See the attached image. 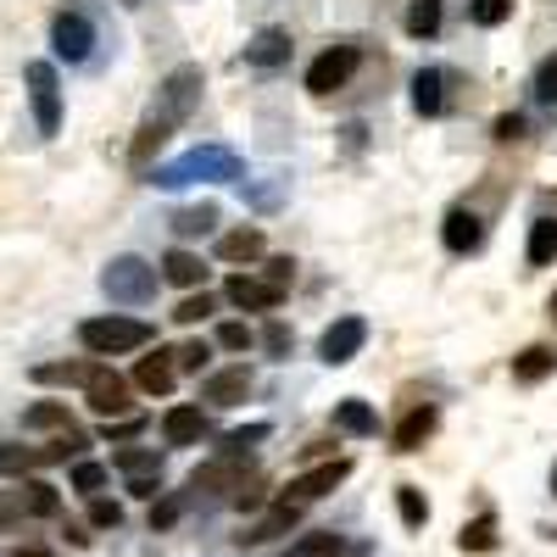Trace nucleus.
Segmentation results:
<instances>
[{
    "mask_svg": "<svg viewBox=\"0 0 557 557\" xmlns=\"http://www.w3.org/2000/svg\"><path fill=\"white\" fill-rule=\"evenodd\" d=\"M51 39H57V57L84 62V57H89V45H96V28H89V17H84V12H62V17H57V28H51Z\"/></svg>",
    "mask_w": 557,
    "mask_h": 557,
    "instance_id": "obj_12",
    "label": "nucleus"
},
{
    "mask_svg": "<svg viewBox=\"0 0 557 557\" xmlns=\"http://www.w3.org/2000/svg\"><path fill=\"white\" fill-rule=\"evenodd\" d=\"M101 290H107L112 301L139 307V301H151V296H157V268H151V262H139V257H117V262L101 273Z\"/></svg>",
    "mask_w": 557,
    "mask_h": 557,
    "instance_id": "obj_2",
    "label": "nucleus"
},
{
    "mask_svg": "<svg viewBox=\"0 0 557 557\" xmlns=\"http://www.w3.org/2000/svg\"><path fill=\"white\" fill-rule=\"evenodd\" d=\"M207 362H212V346H207V341H184V346L173 351V368H178V374H201Z\"/></svg>",
    "mask_w": 557,
    "mask_h": 557,
    "instance_id": "obj_34",
    "label": "nucleus"
},
{
    "mask_svg": "<svg viewBox=\"0 0 557 557\" xmlns=\"http://www.w3.org/2000/svg\"><path fill=\"white\" fill-rule=\"evenodd\" d=\"M351 73H357V45H335V51H323L307 67V89H312V96H330V89H341Z\"/></svg>",
    "mask_w": 557,
    "mask_h": 557,
    "instance_id": "obj_7",
    "label": "nucleus"
},
{
    "mask_svg": "<svg viewBox=\"0 0 557 557\" xmlns=\"http://www.w3.org/2000/svg\"><path fill=\"white\" fill-rule=\"evenodd\" d=\"M430 435H435V407L424 401V407H412V412L401 418L391 441H396V451H418V446H424Z\"/></svg>",
    "mask_w": 557,
    "mask_h": 557,
    "instance_id": "obj_16",
    "label": "nucleus"
},
{
    "mask_svg": "<svg viewBox=\"0 0 557 557\" xmlns=\"http://www.w3.org/2000/svg\"><path fill=\"white\" fill-rule=\"evenodd\" d=\"M519 134H524V117H502L496 123V139H519Z\"/></svg>",
    "mask_w": 557,
    "mask_h": 557,
    "instance_id": "obj_50",
    "label": "nucleus"
},
{
    "mask_svg": "<svg viewBox=\"0 0 557 557\" xmlns=\"http://www.w3.org/2000/svg\"><path fill=\"white\" fill-rule=\"evenodd\" d=\"M17 491H23V507H28V519H57V513H62V496H57L51 485H45V480H23Z\"/></svg>",
    "mask_w": 557,
    "mask_h": 557,
    "instance_id": "obj_23",
    "label": "nucleus"
},
{
    "mask_svg": "<svg viewBox=\"0 0 557 557\" xmlns=\"http://www.w3.org/2000/svg\"><path fill=\"white\" fill-rule=\"evenodd\" d=\"M246 485V451H223L190 474V491H240Z\"/></svg>",
    "mask_w": 557,
    "mask_h": 557,
    "instance_id": "obj_10",
    "label": "nucleus"
},
{
    "mask_svg": "<svg viewBox=\"0 0 557 557\" xmlns=\"http://www.w3.org/2000/svg\"><path fill=\"white\" fill-rule=\"evenodd\" d=\"M412 107L424 112V117H435V112L446 107V78H441L435 67H424V73L412 78Z\"/></svg>",
    "mask_w": 557,
    "mask_h": 557,
    "instance_id": "obj_22",
    "label": "nucleus"
},
{
    "mask_svg": "<svg viewBox=\"0 0 557 557\" xmlns=\"http://www.w3.org/2000/svg\"><path fill=\"white\" fill-rule=\"evenodd\" d=\"M128 491L151 502V496H157V474H134V480H128Z\"/></svg>",
    "mask_w": 557,
    "mask_h": 557,
    "instance_id": "obj_49",
    "label": "nucleus"
},
{
    "mask_svg": "<svg viewBox=\"0 0 557 557\" xmlns=\"http://www.w3.org/2000/svg\"><path fill=\"white\" fill-rule=\"evenodd\" d=\"M552 318H557V290H552Z\"/></svg>",
    "mask_w": 557,
    "mask_h": 557,
    "instance_id": "obj_52",
    "label": "nucleus"
},
{
    "mask_svg": "<svg viewBox=\"0 0 557 557\" xmlns=\"http://www.w3.org/2000/svg\"><path fill=\"white\" fill-rule=\"evenodd\" d=\"M89 368H96V362H45V368H34V380L39 385H84Z\"/></svg>",
    "mask_w": 557,
    "mask_h": 557,
    "instance_id": "obj_26",
    "label": "nucleus"
},
{
    "mask_svg": "<svg viewBox=\"0 0 557 557\" xmlns=\"http://www.w3.org/2000/svg\"><path fill=\"white\" fill-rule=\"evenodd\" d=\"M28 101H34V123L39 134H57L62 128V84L51 62H28Z\"/></svg>",
    "mask_w": 557,
    "mask_h": 557,
    "instance_id": "obj_3",
    "label": "nucleus"
},
{
    "mask_svg": "<svg viewBox=\"0 0 557 557\" xmlns=\"http://www.w3.org/2000/svg\"><path fill=\"white\" fill-rule=\"evenodd\" d=\"M196 96H201V67H173L168 84H162V112H157V117H168V123L178 128L184 117H190Z\"/></svg>",
    "mask_w": 557,
    "mask_h": 557,
    "instance_id": "obj_6",
    "label": "nucleus"
},
{
    "mask_svg": "<svg viewBox=\"0 0 557 557\" xmlns=\"http://www.w3.org/2000/svg\"><path fill=\"white\" fill-rule=\"evenodd\" d=\"M346 541L335 535V530H312V535H301V541H290V557H335Z\"/></svg>",
    "mask_w": 557,
    "mask_h": 557,
    "instance_id": "obj_32",
    "label": "nucleus"
},
{
    "mask_svg": "<svg viewBox=\"0 0 557 557\" xmlns=\"http://www.w3.org/2000/svg\"><path fill=\"white\" fill-rule=\"evenodd\" d=\"M23 430H73V418H67L62 401H39V407L23 412Z\"/></svg>",
    "mask_w": 557,
    "mask_h": 557,
    "instance_id": "obj_28",
    "label": "nucleus"
},
{
    "mask_svg": "<svg viewBox=\"0 0 557 557\" xmlns=\"http://www.w3.org/2000/svg\"><path fill=\"white\" fill-rule=\"evenodd\" d=\"M39 462H84V435L78 430H57L51 446H39Z\"/></svg>",
    "mask_w": 557,
    "mask_h": 557,
    "instance_id": "obj_29",
    "label": "nucleus"
},
{
    "mask_svg": "<svg viewBox=\"0 0 557 557\" xmlns=\"http://www.w3.org/2000/svg\"><path fill=\"white\" fill-rule=\"evenodd\" d=\"M162 278H168V285H184V290H196L201 285V278H207V268H201V257L196 251H168L162 257Z\"/></svg>",
    "mask_w": 557,
    "mask_h": 557,
    "instance_id": "obj_19",
    "label": "nucleus"
},
{
    "mask_svg": "<svg viewBox=\"0 0 557 557\" xmlns=\"http://www.w3.org/2000/svg\"><path fill=\"white\" fill-rule=\"evenodd\" d=\"M507 12H513V0H474V23H480V28L507 23Z\"/></svg>",
    "mask_w": 557,
    "mask_h": 557,
    "instance_id": "obj_41",
    "label": "nucleus"
},
{
    "mask_svg": "<svg viewBox=\"0 0 557 557\" xmlns=\"http://www.w3.org/2000/svg\"><path fill=\"white\" fill-rule=\"evenodd\" d=\"M117 469L134 480V474H157L162 462H157V451H139V446H128V451H117Z\"/></svg>",
    "mask_w": 557,
    "mask_h": 557,
    "instance_id": "obj_36",
    "label": "nucleus"
},
{
    "mask_svg": "<svg viewBox=\"0 0 557 557\" xmlns=\"http://www.w3.org/2000/svg\"><path fill=\"white\" fill-rule=\"evenodd\" d=\"M246 62H257V67H278V62H290V34H285V28H262V34L246 45Z\"/></svg>",
    "mask_w": 557,
    "mask_h": 557,
    "instance_id": "obj_17",
    "label": "nucleus"
},
{
    "mask_svg": "<svg viewBox=\"0 0 557 557\" xmlns=\"http://www.w3.org/2000/svg\"><path fill=\"white\" fill-rule=\"evenodd\" d=\"M218 257L223 262H257L262 257V228H228L218 240Z\"/></svg>",
    "mask_w": 557,
    "mask_h": 557,
    "instance_id": "obj_21",
    "label": "nucleus"
},
{
    "mask_svg": "<svg viewBox=\"0 0 557 557\" xmlns=\"http://www.w3.org/2000/svg\"><path fill=\"white\" fill-rule=\"evenodd\" d=\"M530 262H535V268L557 262V218H541V223L530 228Z\"/></svg>",
    "mask_w": 557,
    "mask_h": 557,
    "instance_id": "obj_27",
    "label": "nucleus"
},
{
    "mask_svg": "<svg viewBox=\"0 0 557 557\" xmlns=\"http://www.w3.org/2000/svg\"><path fill=\"white\" fill-rule=\"evenodd\" d=\"M89 524H96V530H117L123 524V507L107 502V496H89Z\"/></svg>",
    "mask_w": 557,
    "mask_h": 557,
    "instance_id": "obj_39",
    "label": "nucleus"
},
{
    "mask_svg": "<svg viewBox=\"0 0 557 557\" xmlns=\"http://www.w3.org/2000/svg\"><path fill=\"white\" fill-rule=\"evenodd\" d=\"M535 96H541L546 107H557V57H546V62L535 67Z\"/></svg>",
    "mask_w": 557,
    "mask_h": 557,
    "instance_id": "obj_42",
    "label": "nucleus"
},
{
    "mask_svg": "<svg viewBox=\"0 0 557 557\" xmlns=\"http://www.w3.org/2000/svg\"><path fill=\"white\" fill-rule=\"evenodd\" d=\"M78 341L89 357H123V351H139V346H151V323H139V318H84L78 323Z\"/></svg>",
    "mask_w": 557,
    "mask_h": 557,
    "instance_id": "obj_1",
    "label": "nucleus"
},
{
    "mask_svg": "<svg viewBox=\"0 0 557 557\" xmlns=\"http://www.w3.org/2000/svg\"><path fill=\"white\" fill-rule=\"evenodd\" d=\"M435 28H441V0H412V7H407V34L430 39Z\"/></svg>",
    "mask_w": 557,
    "mask_h": 557,
    "instance_id": "obj_31",
    "label": "nucleus"
},
{
    "mask_svg": "<svg viewBox=\"0 0 557 557\" xmlns=\"http://www.w3.org/2000/svg\"><path fill=\"white\" fill-rule=\"evenodd\" d=\"M262 346H268L273 357H285V351H290V330H285V323H268V335H262Z\"/></svg>",
    "mask_w": 557,
    "mask_h": 557,
    "instance_id": "obj_48",
    "label": "nucleus"
},
{
    "mask_svg": "<svg viewBox=\"0 0 557 557\" xmlns=\"http://www.w3.org/2000/svg\"><path fill=\"white\" fill-rule=\"evenodd\" d=\"M28 507H23V491H0V524H23Z\"/></svg>",
    "mask_w": 557,
    "mask_h": 557,
    "instance_id": "obj_45",
    "label": "nucleus"
},
{
    "mask_svg": "<svg viewBox=\"0 0 557 557\" xmlns=\"http://www.w3.org/2000/svg\"><path fill=\"white\" fill-rule=\"evenodd\" d=\"M335 424H341L346 435H374L380 418H374V407H368V401H341V407H335Z\"/></svg>",
    "mask_w": 557,
    "mask_h": 557,
    "instance_id": "obj_24",
    "label": "nucleus"
},
{
    "mask_svg": "<svg viewBox=\"0 0 557 557\" xmlns=\"http://www.w3.org/2000/svg\"><path fill=\"white\" fill-rule=\"evenodd\" d=\"M207 312H212V296H207V290H201V296H184V301L173 307V318H178V323H201Z\"/></svg>",
    "mask_w": 557,
    "mask_h": 557,
    "instance_id": "obj_43",
    "label": "nucleus"
},
{
    "mask_svg": "<svg viewBox=\"0 0 557 557\" xmlns=\"http://www.w3.org/2000/svg\"><path fill=\"white\" fill-rule=\"evenodd\" d=\"M190 178H235V157L207 146V151H190V157H178L173 168L157 173V184H168V190H173V184H190Z\"/></svg>",
    "mask_w": 557,
    "mask_h": 557,
    "instance_id": "obj_4",
    "label": "nucleus"
},
{
    "mask_svg": "<svg viewBox=\"0 0 557 557\" xmlns=\"http://www.w3.org/2000/svg\"><path fill=\"white\" fill-rule=\"evenodd\" d=\"M552 496H557V469H552Z\"/></svg>",
    "mask_w": 557,
    "mask_h": 557,
    "instance_id": "obj_53",
    "label": "nucleus"
},
{
    "mask_svg": "<svg viewBox=\"0 0 557 557\" xmlns=\"http://www.w3.org/2000/svg\"><path fill=\"white\" fill-rule=\"evenodd\" d=\"M28 469H39V451H28V446H0V474H28Z\"/></svg>",
    "mask_w": 557,
    "mask_h": 557,
    "instance_id": "obj_38",
    "label": "nucleus"
},
{
    "mask_svg": "<svg viewBox=\"0 0 557 557\" xmlns=\"http://www.w3.org/2000/svg\"><path fill=\"white\" fill-rule=\"evenodd\" d=\"M139 424H146V418H139V412H123L117 424L107 418V441H128V435H139Z\"/></svg>",
    "mask_w": 557,
    "mask_h": 557,
    "instance_id": "obj_46",
    "label": "nucleus"
},
{
    "mask_svg": "<svg viewBox=\"0 0 557 557\" xmlns=\"http://www.w3.org/2000/svg\"><path fill=\"white\" fill-rule=\"evenodd\" d=\"M351 474V462L346 457H335V462H318V469H307L301 480H290V491H285V502H296V507H307V502H318V496H330L341 480Z\"/></svg>",
    "mask_w": 557,
    "mask_h": 557,
    "instance_id": "obj_9",
    "label": "nucleus"
},
{
    "mask_svg": "<svg viewBox=\"0 0 557 557\" xmlns=\"http://www.w3.org/2000/svg\"><path fill=\"white\" fill-rule=\"evenodd\" d=\"M84 396H89V407H96L101 418H123L134 401V385L123 380V374H112V368H89V380H84Z\"/></svg>",
    "mask_w": 557,
    "mask_h": 557,
    "instance_id": "obj_5",
    "label": "nucleus"
},
{
    "mask_svg": "<svg viewBox=\"0 0 557 557\" xmlns=\"http://www.w3.org/2000/svg\"><path fill=\"white\" fill-rule=\"evenodd\" d=\"M173 380H178V368H173V351L139 357V368H134V385L146 391V396H168V391H173Z\"/></svg>",
    "mask_w": 557,
    "mask_h": 557,
    "instance_id": "obj_14",
    "label": "nucleus"
},
{
    "mask_svg": "<svg viewBox=\"0 0 557 557\" xmlns=\"http://www.w3.org/2000/svg\"><path fill=\"white\" fill-rule=\"evenodd\" d=\"M362 341H368V323H362V318H341V323H330V330H323L318 357L330 362V368H341V362H351V357L362 351Z\"/></svg>",
    "mask_w": 557,
    "mask_h": 557,
    "instance_id": "obj_8",
    "label": "nucleus"
},
{
    "mask_svg": "<svg viewBox=\"0 0 557 557\" xmlns=\"http://www.w3.org/2000/svg\"><path fill=\"white\" fill-rule=\"evenodd\" d=\"M173 519H178V502H162L157 513H151V524H173Z\"/></svg>",
    "mask_w": 557,
    "mask_h": 557,
    "instance_id": "obj_51",
    "label": "nucleus"
},
{
    "mask_svg": "<svg viewBox=\"0 0 557 557\" xmlns=\"http://www.w3.org/2000/svg\"><path fill=\"white\" fill-rule=\"evenodd\" d=\"M101 485H107V462H73V491L96 496Z\"/></svg>",
    "mask_w": 557,
    "mask_h": 557,
    "instance_id": "obj_37",
    "label": "nucleus"
},
{
    "mask_svg": "<svg viewBox=\"0 0 557 557\" xmlns=\"http://www.w3.org/2000/svg\"><path fill=\"white\" fill-rule=\"evenodd\" d=\"M290 278H296V262H290V257H273V262H268V285L290 290Z\"/></svg>",
    "mask_w": 557,
    "mask_h": 557,
    "instance_id": "obj_47",
    "label": "nucleus"
},
{
    "mask_svg": "<svg viewBox=\"0 0 557 557\" xmlns=\"http://www.w3.org/2000/svg\"><path fill=\"white\" fill-rule=\"evenodd\" d=\"M201 396H207L212 407H240V401L251 396V374H246V368H218Z\"/></svg>",
    "mask_w": 557,
    "mask_h": 557,
    "instance_id": "obj_13",
    "label": "nucleus"
},
{
    "mask_svg": "<svg viewBox=\"0 0 557 557\" xmlns=\"http://www.w3.org/2000/svg\"><path fill=\"white\" fill-rule=\"evenodd\" d=\"M212 223H218V212H212V207H196V212H178L173 228H178V235H207Z\"/></svg>",
    "mask_w": 557,
    "mask_h": 557,
    "instance_id": "obj_40",
    "label": "nucleus"
},
{
    "mask_svg": "<svg viewBox=\"0 0 557 557\" xmlns=\"http://www.w3.org/2000/svg\"><path fill=\"white\" fill-rule=\"evenodd\" d=\"M162 435H168V446H196V441L207 435V418H201V407H168V418H162Z\"/></svg>",
    "mask_w": 557,
    "mask_h": 557,
    "instance_id": "obj_15",
    "label": "nucleus"
},
{
    "mask_svg": "<svg viewBox=\"0 0 557 557\" xmlns=\"http://www.w3.org/2000/svg\"><path fill=\"white\" fill-rule=\"evenodd\" d=\"M168 134H173V123H168V117H146V123H139V139H134V162H151V151L162 146Z\"/></svg>",
    "mask_w": 557,
    "mask_h": 557,
    "instance_id": "obj_33",
    "label": "nucleus"
},
{
    "mask_svg": "<svg viewBox=\"0 0 557 557\" xmlns=\"http://www.w3.org/2000/svg\"><path fill=\"white\" fill-rule=\"evenodd\" d=\"M457 541H462V552H491V541H496V519H491V513H480L474 524H462V535H457Z\"/></svg>",
    "mask_w": 557,
    "mask_h": 557,
    "instance_id": "obj_35",
    "label": "nucleus"
},
{
    "mask_svg": "<svg viewBox=\"0 0 557 557\" xmlns=\"http://www.w3.org/2000/svg\"><path fill=\"white\" fill-rule=\"evenodd\" d=\"M441 235H446V246H451V251H474V246H480V218H474L469 207H451Z\"/></svg>",
    "mask_w": 557,
    "mask_h": 557,
    "instance_id": "obj_20",
    "label": "nucleus"
},
{
    "mask_svg": "<svg viewBox=\"0 0 557 557\" xmlns=\"http://www.w3.org/2000/svg\"><path fill=\"white\" fill-rule=\"evenodd\" d=\"M552 368H557V351H552V346H530V351L513 362V380L535 385V380H546V374H552Z\"/></svg>",
    "mask_w": 557,
    "mask_h": 557,
    "instance_id": "obj_25",
    "label": "nucleus"
},
{
    "mask_svg": "<svg viewBox=\"0 0 557 557\" xmlns=\"http://www.w3.org/2000/svg\"><path fill=\"white\" fill-rule=\"evenodd\" d=\"M296 519H301V507H296V502H278L273 513H268L251 535H240V541H246V546H268V541H278V535H290V530H296Z\"/></svg>",
    "mask_w": 557,
    "mask_h": 557,
    "instance_id": "obj_18",
    "label": "nucleus"
},
{
    "mask_svg": "<svg viewBox=\"0 0 557 557\" xmlns=\"http://www.w3.org/2000/svg\"><path fill=\"white\" fill-rule=\"evenodd\" d=\"M396 507H401V524L407 530H424L430 502H424V491H418V485H396Z\"/></svg>",
    "mask_w": 557,
    "mask_h": 557,
    "instance_id": "obj_30",
    "label": "nucleus"
},
{
    "mask_svg": "<svg viewBox=\"0 0 557 557\" xmlns=\"http://www.w3.org/2000/svg\"><path fill=\"white\" fill-rule=\"evenodd\" d=\"M251 341H257V335L246 330V323H223V330H218V346H223V351H246Z\"/></svg>",
    "mask_w": 557,
    "mask_h": 557,
    "instance_id": "obj_44",
    "label": "nucleus"
},
{
    "mask_svg": "<svg viewBox=\"0 0 557 557\" xmlns=\"http://www.w3.org/2000/svg\"><path fill=\"white\" fill-rule=\"evenodd\" d=\"M223 296L235 301L240 312H268V307H278V301H285V290H278V285H268V278H251V273H235V278L223 285Z\"/></svg>",
    "mask_w": 557,
    "mask_h": 557,
    "instance_id": "obj_11",
    "label": "nucleus"
}]
</instances>
